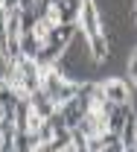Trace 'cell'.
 <instances>
[{
	"label": "cell",
	"mask_w": 137,
	"mask_h": 152,
	"mask_svg": "<svg viewBox=\"0 0 137 152\" xmlns=\"http://www.w3.org/2000/svg\"><path fill=\"white\" fill-rule=\"evenodd\" d=\"M102 85V91L108 96V102H114V105H128V85L123 82V79H105V82H99Z\"/></svg>",
	"instance_id": "1"
},
{
	"label": "cell",
	"mask_w": 137,
	"mask_h": 152,
	"mask_svg": "<svg viewBox=\"0 0 137 152\" xmlns=\"http://www.w3.org/2000/svg\"><path fill=\"white\" fill-rule=\"evenodd\" d=\"M70 146H73V132L61 134V137H53V140H47V143H41L35 152H67Z\"/></svg>",
	"instance_id": "2"
},
{
	"label": "cell",
	"mask_w": 137,
	"mask_h": 152,
	"mask_svg": "<svg viewBox=\"0 0 137 152\" xmlns=\"http://www.w3.org/2000/svg\"><path fill=\"white\" fill-rule=\"evenodd\" d=\"M128 73H131V76L137 79V47L131 50V58H128Z\"/></svg>",
	"instance_id": "3"
},
{
	"label": "cell",
	"mask_w": 137,
	"mask_h": 152,
	"mask_svg": "<svg viewBox=\"0 0 137 152\" xmlns=\"http://www.w3.org/2000/svg\"><path fill=\"white\" fill-rule=\"evenodd\" d=\"M125 152H137V143H134V146H125Z\"/></svg>",
	"instance_id": "4"
},
{
	"label": "cell",
	"mask_w": 137,
	"mask_h": 152,
	"mask_svg": "<svg viewBox=\"0 0 137 152\" xmlns=\"http://www.w3.org/2000/svg\"><path fill=\"white\" fill-rule=\"evenodd\" d=\"M134 15H137V0H134Z\"/></svg>",
	"instance_id": "5"
},
{
	"label": "cell",
	"mask_w": 137,
	"mask_h": 152,
	"mask_svg": "<svg viewBox=\"0 0 137 152\" xmlns=\"http://www.w3.org/2000/svg\"><path fill=\"white\" fill-rule=\"evenodd\" d=\"M0 3H3V0H0Z\"/></svg>",
	"instance_id": "6"
}]
</instances>
